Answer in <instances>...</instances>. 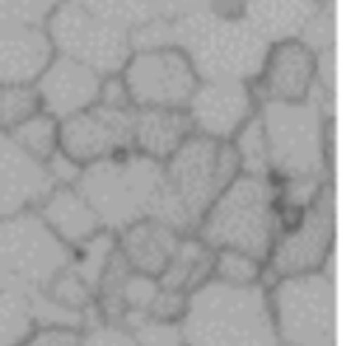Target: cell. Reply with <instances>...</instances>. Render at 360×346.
<instances>
[{
  "label": "cell",
  "instance_id": "obj_1",
  "mask_svg": "<svg viewBox=\"0 0 360 346\" xmlns=\"http://www.w3.org/2000/svg\"><path fill=\"white\" fill-rule=\"evenodd\" d=\"M239 174L233 146L202 135H188L174 155L160 163V183L152 203L158 222L177 233H194L208 205Z\"/></svg>",
  "mask_w": 360,
  "mask_h": 346
},
{
  "label": "cell",
  "instance_id": "obj_2",
  "mask_svg": "<svg viewBox=\"0 0 360 346\" xmlns=\"http://www.w3.org/2000/svg\"><path fill=\"white\" fill-rule=\"evenodd\" d=\"M177 326L183 346H281L264 287L208 278L188 293Z\"/></svg>",
  "mask_w": 360,
  "mask_h": 346
},
{
  "label": "cell",
  "instance_id": "obj_3",
  "mask_svg": "<svg viewBox=\"0 0 360 346\" xmlns=\"http://www.w3.org/2000/svg\"><path fill=\"white\" fill-rule=\"evenodd\" d=\"M172 23V45L186 53L197 79H256L267 42L239 17L219 11H197Z\"/></svg>",
  "mask_w": 360,
  "mask_h": 346
},
{
  "label": "cell",
  "instance_id": "obj_4",
  "mask_svg": "<svg viewBox=\"0 0 360 346\" xmlns=\"http://www.w3.org/2000/svg\"><path fill=\"white\" fill-rule=\"evenodd\" d=\"M256 113L267 138L273 180H332V115L312 98L259 101Z\"/></svg>",
  "mask_w": 360,
  "mask_h": 346
},
{
  "label": "cell",
  "instance_id": "obj_5",
  "mask_svg": "<svg viewBox=\"0 0 360 346\" xmlns=\"http://www.w3.org/2000/svg\"><path fill=\"white\" fill-rule=\"evenodd\" d=\"M276 180L236 174L202 214L194 236L211 250H245L267 259L276 239Z\"/></svg>",
  "mask_w": 360,
  "mask_h": 346
},
{
  "label": "cell",
  "instance_id": "obj_6",
  "mask_svg": "<svg viewBox=\"0 0 360 346\" xmlns=\"http://www.w3.org/2000/svg\"><path fill=\"white\" fill-rule=\"evenodd\" d=\"M158 183H160V163L129 149L115 158H104L82 166V174L73 186L87 200L101 228L118 233L135 219L152 214Z\"/></svg>",
  "mask_w": 360,
  "mask_h": 346
},
{
  "label": "cell",
  "instance_id": "obj_7",
  "mask_svg": "<svg viewBox=\"0 0 360 346\" xmlns=\"http://www.w3.org/2000/svg\"><path fill=\"white\" fill-rule=\"evenodd\" d=\"M264 293L281 346H335V281L329 267L278 276Z\"/></svg>",
  "mask_w": 360,
  "mask_h": 346
},
{
  "label": "cell",
  "instance_id": "obj_8",
  "mask_svg": "<svg viewBox=\"0 0 360 346\" xmlns=\"http://www.w3.org/2000/svg\"><path fill=\"white\" fill-rule=\"evenodd\" d=\"M68 259L70 248L48 231L37 211L0 217V287L39 295Z\"/></svg>",
  "mask_w": 360,
  "mask_h": 346
},
{
  "label": "cell",
  "instance_id": "obj_9",
  "mask_svg": "<svg viewBox=\"0 0 360 346\" xmlns=\"http://www.w3.org/2000/svg\"><path fill=\"white\" fill-rule=\"evenodd\" d=\"M42 28L51 39L53 53L82 62L98 76L121 73L132 53L129 28L110 23L70 0H62Z\"/></svg>",
  "mask_w": 360,
  "mask_h": 346
},
{
  "label": "cell",
  "instance_id": "obj_10",
  "mask_svg": "<svg viewBox=\"0 0 360 346\" xmlns=\"http://www.w3.org/2000/svg\"><path fill=\"white\" fill-rule=\"evenodd\" d=\"M335 250V188L326 183L312 205L301 214V219L276 233L270 253L264 259V281L267 287L278 276H298L323 270L332 264Z\"/></svg>",
  "mask_w": 360,
  "mask_h": 346
},
{
  "label": "cell",
  "instance_id": "obj_11",
  "mask_svg": "<svg viewBox=\"0 0 360 346\" xmlns=\"http://www.w3.org/2000/svg\"><path fill=\"white\" fill-rule=\"evenodd\" d=\"M132 107H186L197 87V73L174 45L132 51L121 68Z\"/></svg>",
  "mask_w": 360,
  "mask_h": 346
},
{
  "label": "cell",
  "instance_id": "obj_12",
  "mask_svg": "<svg viewBox=\"0 0 360 346\" xmlns=\"http://www.w3.org/2000/svg\"><path fill=\"white\" fill-rule=\"evenodd\" d=\"M183 110L194 135L225 143L242 129L248 118L256 115L259 98L250 82L200 79Z\"/></svg>",
  "mask_w": 360,
  "mask_h": 346
},
{
  "label": "cell",
  "instance_id": "obj_13",
  "mask_svg": "<svg viewBox=\"0 0 360 346\" xmlns=\"http://www.w3.org/2000/svg\"><path fill=\"white\" fill-rule=\"evenodd\" d=\"M132 149V110L93 104L59 121V152L87 166Z\"/></svg>",
  "mask_w": 360,
  "mask_h": 346
},
{
  "label": "cell",
  "instance_id": "obj_14",
  "mask_svg": "<svg viewBox=\"0 0 360 346\" xmlns=\"http://www.w3.org/2000/svg\"><path fill=\"white\" fill-rule=\"evenodd\" d=\"M315 84V53L298 39L270 42L253 79L259 101H304Z\"/></svg>",
  "mask_w": 360,
  "mask_h": 346
},
{
  "label": "cell",
  "instance_id": "obj_15",
  "mask_svg": "<svg viewBox=\"0 0 360 346\" xmlns=\"http://www.w3.org/2000/svg\"><path fill=\"white\" fill-rule=\"evenodd\" d=\"M98 84H101V76L96 70H90L82 62L53 53L45 70L37 76L34 90L39 98V110L62 121L68 115H76L93 107L98 98Z\"/></svg>",
  "mask_w": 360,
  "mask_h": 346
},
{
  "label": "cell",
  "instance_id": "obj_16",
  "mask_svg": "<svg viewBox=\"0 0 360 346\" xmlns=\"http://www.w3.org/2000/svg\"><path fill=\"white\" fill-rule=\"evenodd\" d=\"M51 188L45 163L22 152L8 132H0V217L34 211Z\"/></svg>",
  "mask_w": 360,
  "mask_h": 346
},
{
  "label": "cell",
  "instance_id": "obj_17",
  "mask_svg": "<svg viewBox=\"0 0 360 346\" xmlns=\"http://www.w3.org/2000/svg\"><path fill=\"white\" fill-rule=\"evenodd\" d=\"M112 236H115V250L121 253V259L129 264L132 273L158 278L163 273V267L169 264L183 233L172 231L169 225L158 222L155 217H143V219H135L132 225L121 228Z\"/></svg>",
  "mask_w": 360,
  "mask_h": 346
},
{
  "label": "cell",
  "instance_id": "obj_18",
  "mask_svg": "<svg viewBox=\"0 0 360 346\" xmlns=\"http://www.w3.org/2000/svg\"><path fill=\"white\" fill-rule=\"evenodd\" d=\"M194 135L186 110L180 107H132V152L163 163Z\"/></svg>",
  "mask_w": 360,
  "mask_h": 346
},
{
  "label": "cell",
  "instance_id": "obj_19",
  "mask_svg": "<svg viewBox=\"0 0 360 346\" xmlns=\"http://www.w3.org/2000/svg\"><path fill=\"white\" fill-rule=\"evenodd\" d=\"M53 48L42 25L0 28V84H34Z\"/></svg>",
  "mask_w": 360,
  "mask_h": 346
},
{
  "label": "cell",
  "instance_id": "obj_20",
  "mask_svg": "<svg viewBox=\"0 0 360 346\" xmlns=\"http://www.w3.org/2000/svg\"><path fill=\"white\" fill-rule=\"evenodd\" d=\"M34 211L48 225V231L68 248H76L90 236H96L98 231H104L76 186H62V183L53 186Z\"/></svg>",
  "mask_w": 360,
  "mask_h": 346
},
{
  "label": "cell",
  "instance_id": "obj_21",
  "mask_svg": "<svg viewBox=\"0 0 360 346\" xmlns=\"http://www.w3.org/2000/svg\"><path fill=\"white\" fill-rule=\"evenodd\" d=\"M323 0H239V17L270 45L298 39L307 20Z\"/></svg>",
  "mask_w": 360,
  "mask_h": 346
},
{
  "label": "cell",
  "instance_id": "obj_22",
  "mask_svg": "<svg viewBox=\"0 0 360 346\" xmlns=\"http://www.w3.org/2000/svg\"><path fill=\"white\" fill-rule=\"evenodd\" d=\"M211 259H214L211 248H205L194 233H183L169 264L158 276V284L188 295L191 290H197L202 281L211 278Z\"/></svg>",
  "mask_w": 360,
  "mask_h": 346
},
{
  "label": "cell",
  "instance_id": "obj_23",
  "mask_svg": "<svg viewBox=\"0 0 360 346\" xmlns=\"http://www.w3.org/2000/svg\"><path fill=\"white\" fill-rule=\"evenodd\" d=\"M37 326V295L0 287V346H20Z\"/></svg>",
  "mask_w": 360,
  "mask_h": 346
},
{
  "label": "cell",
  "instance_id": "obj_24",
  "mask_svg": "<svg viewBox=\"0 0 360 346\" xmlns=\"http://www.w3.org/2000/svg\"><path fill=\"white\" fill-rule=\"evenodd\" d=\"M211 278L231 284V287H262L264 281V259L245 253V250H214L211 259Z\"/></svg>",
  "mask_w": 360,
  "mask_h": 346
},
{
  "label": "cell",
  "instance_id": "obj_25",
  "mask_svg": "<svg viewBox=\"0 0 360 346\" xmlns=\"http://www.w3.org/2000/svg\"><path fill=\"white\" fill-rule=\"evenodd\" d=\"M11 141L28 152L31 158H37L39 163H45L56 149H59V121L48 113H34L31 118H25L20 127H14L11 132Z\"/></svg>",
  "mask_w": 360,
  "mask_h": 346
},
{
  "label": "cell",
  "instance_id": "obj_26",
  "mask_svg": "<svg viewBox=\"0 0 360 346\" xmlns=\"http://www.w3.org/2000/svg\"><path fill=\"white\" fill-rule=\"evenodd\" d=\"M233 146V155L239 160L242 174H256V177H270V155H267V138L259 121V113L242 124V129L228 141Z\"/></svg>",
  "mask_w": 360,
  "mask_h": 346
},
{
  "label": "cell",
  "instance_id": "obj_27",
  "mask_svg": "<svg viewBox=\"0 0 360 346\" xmlns=\"http://www.w3.org/2000/svg\"><path fill=\"white\" fill-rule=\"evenodd\" d=\"M110 23H118L124 28H138L141 23L158 17L155 11V0H70Z\"/></svg>",
  "mask_w": 360,
  "mask_h": 346
},
{
  "label": "cell",
  "instance_id": "obj_28",
  "mask_svg": "<svg viewBox=\"0 0 360 346\" xmlns=\"http://www.w3.org/2000/svg\"><path fill=\"white\" fill-rule=\"evenodd\" d=\"M34 113H39L34 84H0V132H11Z\"/></svg>",
  "mask_w": 360,
  "mask_h": 346
},
{
  "label": "cell",
  "instance_id": "obj_29",
  "mask_svg": "<svg viewBox=\"0 0 360 346\" xmlns=\"http://www.w3.org/2000/svg\"><path fill=\"white\" fill-rule=\"evenodd\" d=\"M62 0H0V28L45 25Z\"/></svg>",
  "mask_w": 360,
  "mask_h": 346
},
{
  "label": "cell",
  "instance_id": "obj_30",
  "mask_svg": "<svg viewBox=\"0 0 360 346\" xmlns=\"http://www.w3.org/2000/svg\"><path fill=\"white\" fill-rule=\"evenodd\" d=\"M298 42H304L312 53L335 51V14H332V0H323L315 8V14L307 20V25L298 34Z\"/></svg>",
  "mask_w": 360,
  "mask_h": 346
},
{
  "label": "cell",
  "instance_id": "obj_31",
  "mask_svg": "<svg viewBox=\"0 0 360 346\" xmlns=\"http://www.w3.org/2000/svg\"><path fill=\"white\" fill-rule=\"evenodd\" d=\"M79 346H138V340L127 323L98 318L79 332Z\"/></svg>",
  "mask_w": 360,
  "mask_h": 346
},
{
  "label": "cell",
  "instance_id": "obj_32",
  "mask_svg": "<svg viewBox=\"0 0 360 346\" xmlns=\"http://www.w3.org/2000/svg\"><path fill=\"white\" fill-rule=\"evenodd\" d=\"M138 346H183L180 338V326L169 323V321H152V318H141L135 323H129Z\"/></svg>",
  "mask_w": 360,
  "mask_h": 346
},
{
  "label": "cell",
  "instance_id": "obj_33",
  "mask_svg": "<svg viewBox=\"0 0 360 346\" xmlns=\"http://www.w3.org/2000/svg\"><path fill=\"white\" fill-rule=\"evenodd\" d=\"M186 293H177V290H169V287H160L158 284V293L155 298L149 301V309H146V318L152 321H169V323H177L180 315H183V307H186Z\"/></svg>",
  "mask_w": 360,
  "mask_h": 346
},
{
  "label": "cell",
  "instance_id": "obj_34",
  "mask_svg": "<svg viewBox=\"0 0 360 346\" xmlns=\"http://www.w3.org/2000/svg\"><path fill=\"white\" fill-rule=\"evenodd\" d=\"M79 332L73 326H37L20 346H79Z\"/></svg>",
  "mask_w": 360,
  "mask_h": 346
},
{
  "label": "cell",
  "instance_id": "obj_35",
  "mask_svg": "<svg viewBox=\"0 0 360 346\" xmlns=\"http://www.w3.org/2000/svg\"><path fill=\"white\" fill-rule=\"evenodd\" d=\"M96 104H101V107H112V110H132V101H129V93H127V84H124L121 73L101 76Z\"/></svg>",
  "mask_w": 360,
  "mask_h": 346
},
{
  "label": "cell",
  "instance_id": "obj_36",
  "mask_svg": "<svg viewBox=\"0 0 360 346\" xmlns=\"http://www.w3.org/2000/svg\"><path fill=\"white\" fill-rule=\"evenodd\" d=\"M222 0H155V11L163 20H180L197 11H217Z\"/></svg>",
  "mask_w": 360,
  "mask_h": 346
},
{
  "label": "cell",
  "instance_id": "obj_37",
  "mask_svg": "<svg viewBox=\"0 0 360 346\" xmlns=\"http://www.w3.org/2000/svg\"><path fill=\"white\" fill-rule=\"evenodd\" d=\"M45 169H48V174H51V180H53V186H73L76 180H79V174H82V166L79 163H73L68 155H62L59 149L45 160Z\"/></svg>",
  "mask_w": 360,
  "mask_h": 346
}]
</instances>
